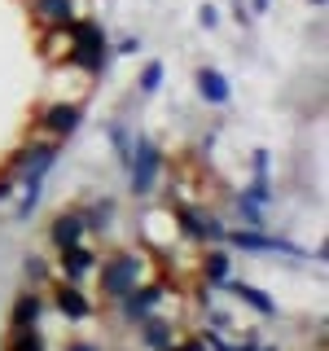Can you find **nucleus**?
I'll return each mask as SVG.
<instances>
[{"mask_svg":"<svg viewBox=\"0 0 329 351\" xmlns=\"http://www.w3.org/2000/svg\"><path fill=\"white\" fill-rule=\"evenodd\" d=\"M71 27V62L75 66H84V71H101L106 66V36H101V27L97 22H66Z\"/></svg>","mask_w":329,"mask_h":351,"instance_id":"obj_1","label":"nucleus"},{"mask_svg":"<svg viewBox=\"0 0 329 351\" xmlns=\"http://www.w3.org/2000/svg\"><path fill=\"white\" fill-rule=\"evenodd\" d=\"M158 145L154 141H136V158H132V189L149 193L154 189V176H158Z\"/></svg>","mask_w":329,"mask_h":351,"instance_id":"obj_2","label":"nucleus"},{"mask_svg":"<svg viewBox=\"0 0 329 351\" xmlns=\"http://www.w3.org/2000/svg\"><path fill=\"white\" fill-rule=\"evenodd\" d=\"M101 285H106L110 294H127L132 285H136V259H132V255L114 259V263H110V268L101 272Z\"/></svg>","mask_w":329,"mask_h":351,"instance_id":"obj_3","label":"nucleus"},{"mask_svg":"<svg viewBox=\"0 0 329 351\" xmlns=\"http://www.w3.org/2000/svg\"><path fill=\"white\" fill-rule=\"evenodd\" d=\"M58 158V145H31L22 154V180H44V171Z\"/></svg>","mask_w":329,"mask_h":351,"instance_id":"obj_4","label":"nucleus"},{"mask_svg":"<svg viewBox=\"0 0 329 351\" xmlns=\"http://www.w3.org/2000/svg\"><path fill=\"white\" fill-rule=\"evenodd\" d=\"M44 123H49V132H58V136H71L80 128V106H53L44 114Z\"/></svg>","mask_w":329,"mask_h":351,"instance_id":"obj_5","label":"nucleus"},{"mask_svg":"<svg viewBox=\"0 0 329 351\" xmlns=\"http://www.w3.org/2000/svg\"><path fill=\"white\" fill-rule=\"evenodd\" d=\"M197 93H202L206 101L224 106V101H228V80H224L219 71H197Z\"/></svg>","mask_w":329,"mask_h":351,"instance_id":"obj_6","label":"nucleus"},{"mask_svg":"<svg viewBox=\"0 0 329 351\" xmlns=\"http://www.w3.org/2000/svg\"><path fill=\"white\" fill-rule=\"evenodd\" d=\"M233 241L241 250H285V255H307V250L290 246V241H272V237H259V233H233Z\"/></svg>","mask_w":329,"mask_h":351,"instance_id":"obj_7","label":"nucleus"},{"mask_svg":"<svg viewBox=\"0 0 329 351\" xmlns=\"http://www.w3.org/2000/svg\"><path fill=\"white\" fill-rule=\"evenodd\" d=\"M180 228H184L189 237H202V241H206V237H215V241L224 237V228H219L215 219H202L197 211H180Z\"/></svg>","mask_w":329,"mask_h":351,"instance_id":"obj_8","label":"nucleus"},{"mask_svg":"<svg viewBox=\"0 0 329 351\" xmlns=\"http://www.w3.org/2000/svg\"><path fill=\"white\" fill-rule=\"evenodd\" d=\"M62 268H66V277H84V272L93 268V250H84L80 241H75V246H62Z\"/></svg>","mask_w":329,"mask_h":351,"instance_id":"obj_9","label":"nucleus"},{"mask_svg":"<svg viewBox=\"0 0 329 351\" xmlns=\"http://www.w3.org/2000/svg\"><path fill=\"white\" fill-rule=\"evenodd\" d=\"M36 14L44 22H58V27H66V22L75 18V0H36Z\"/></svg>","mask_w":329,"mask_h":351,"instance_id":"obj_10","label":"nucleus"},{"mask_svg":"<svg viewBox=\"0 0 329 351\" xmlns=\"http://www.w3.org/2000/svg\"><path fill=\"white\" fill-rule=\"evenodd\" d=\"M80 237H84V215H62L58 224H53V241H58V246H75Z\"/></svg>","mask_w":329,"mask_h":351,"instance_id":"obj_11","label":"nucleus"},{"mask_svg":"<svg viewBox=\"0 0 329 351\" xmlns=\"http://www.w3.org/2000/svg\"><path fill=\"white\" fill-rule=\"evenodd\" d=\"M58 307L66 316H75V321H80V316H88V299L80 290H75V285H62V294H58Z\"/></svg>","mask_w":329,"mask_h":351,"instance_id":"obj_12","label":"nucleus"},{"mask_svg":"<svg viewBox=\"0 0 329 351\" xmlns=\"http://www.w3.org/2000/svg\"><path fill=\"white\" fill-rule=\"evenodd\" d=\"M36 316H40V299H36V294H22L18 307H14V325L18 329H31V325H36Z\"/></svg>","mask_w":329,"mask_h":351,"instance_id":"obj_13","label":"nucleus"},{"mask_svg":"<svg viewBox=\"0 0 329 351\" xmlns=\"http://www.w3.org/2000/svg\"><path fill=\"white\" fill-rule=\"evenodd\" d=\"M158 285H145V290H141V294H127V316H145L149 312V307L154 303H158Z\"/></svg>","mask_w":329,"mask_h":351,"instance_id":"obj_14","label":"nucleus"},{"mask_svg":"<svg viewBox=\"0 0 329 351\" xmlns=\"http://www.w3.org/2000/svg\"><path fill=\"white\" fill-rule=\"evenodd\" d=\"M228 290H233V294H237V299H246L250 307H255V312H263V316H268V312H272V299H268V294H259V290H250V285H241V281H233V285H228Z\"/></svg>","mask_w":329,"mask_h":351,"instance_id":"obj_15","label":"nucleus"},{"mask_svg":"<svg viewBox=\"0 0 329 351\" xmlns=\"http://www.w3.org/2000/svg\"><path fill=\"white\" fill-rule=\"evenodd\" d=\"M145 343L158 347V351L171 347V325H167V321H149V325H145Z\"/></svg>","mask_w":329,"mask_h":351,"instance_id":"obj_16","label":"nucleus"},{"mask_svg":"<svg viewBox=\"0 0 329 351\" xmlns=\"http://www.w3.org/2000/svg\"><path fill=\"white\" fill-rule=\"evenodd\" d=\"M158 84H162V62H149L145 75H141V88H145V93H158Z\"/></svg>","mask_w":329,"mask_h":351,"instance_id":"obj_17","label":"nucleus"},{"mask_svg":"<svg viewBox=\"0 0 329 351\" xmlns=\"http://www.w3.org/2000/svg\"><path fill=\"white\" fill-rule=\"evenodd\" d=\"M14 351H44V343H40V334H36V329H18V343H14Z\"/></svg>","mask_w":329,"mask_h":351,"instance_id":"obj_18","label":"nucleus"},{"mask_svg":"<svg viewBox=\"0 0 329 351\" xmlns=\"http://www.w3.org/2000/svg\"><path fill=\"white\" fill-rule=\"evenodd\" d=\"M110 211H114V206H110V202L93 206V211H88V219H84V224H97V228H101V224H110Z\"/></svg>","mask_w":329,"mask_h":351,"instance_id":"obj_19","label":"nucleus"},{"mask_svg":"<svg viewBox=\"0 0 329 351\" xmlns=\"http://www.w3.org/2000/svg\"><path fill=\"white\" fill-rule=\"evenodd\" d=\"M206 272H211L215 281H224V277H228V259H224V255H211V259H206Z\"/></svg>","mask_w":329,"mask_h":351,"instance_id":"obj_20","label":"nucleus"},{"mask_svg":"<svg viewBox=\"0 0 329 351\" xmlns=\"http://www.w3.org/2000/svg\"><path fill=\"white\" fill-rule=\"evenodd\" d=\"M197 18H202V27H215V22H219V14H215L211 5H206V9H202V14H197Z\"/></svg>","mask_w":329,"mask_h":351,"instance_id":"obj_21","label":"nucleus"},{"mask_svg":"<svg viewBox=\"0 0 329 351\" xmlns=\"http://www.w3.org/2000/svg\"><path fill=\"white\" fill-rule=\"evenodd\" d=\"M27 272H31V277H44L49 268H44V259H27Z\"/></svg>","mask_w":329,"mask_h":351,"instance_id":"obj_22","label":"nucleus"},{"mask_svg":"<svg viewBox=\"0 0 329 351\" xmlns=\"http://www.w3.org/2000/svg\"><path fill=\"white\" fill-rule=\"evenodd\" d=\"M175 351H206L202 343H189V347H175Z\"/></svg>","mask_w":329,"mask_h":351,"instance_id":"obj_23","label":"nucleus"},{"mask_svg":"<svg viewBox=\"0 0 329 351\" xmlns=\"http://www.w3.org/2000/svg\"><path fill=\"white\" fill-rule=\"evenodd\" d=\"M272 5V0H255V9H259V14H263V9H268Z\"/></svg>","mask_w":329,"mask_h":351,"instance_id":"obj_24","label":"nucleus"},{"mask_svg":"<svg viewBox=\"0 0 329 351\" xmlns=\"http://www.w3.org/2000/svg\"><path fill=\"white\" fill-rule=\"evenodd\" d=\"M71 351H93V347H71Z\"/></svg>","mask_w":329,"mask_h":351,"instance_id":"obj_25","label":"nucleus"}]
</instances>
